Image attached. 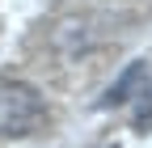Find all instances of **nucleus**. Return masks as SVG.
<instances>
[{
  "instance_id": "nucleus-1",
  "label": "nucleus",
  "mask_w": 152,
  "mask_h": 148,
  "mask_svg": "<svg viewBox=\"0 0 152 148\" xmlns=\"http://www.w3.org/2000/svg\"><path fill=\"white\" fill-rule=\"evenodd\" d=\"M47 123V102L26 81H0V140H26Z\"/></svg>"
},
{
  "instance_id": "nucleus-2",
  "label": "nucleus",
  "mask_w": 152,
  "mask_h": 148,
  "mask_svg": "<svg viewBox=\"0 0 152 148\" xmlns=\"http://www.w3.org/2000/svg\"><path fill=\"white\" fill-rule=\"evenodd\" d=\"M148 102H152V72H148L144 59H131V64L123 68V76L106 89L102 110H114V106H140V119H135V123H144V106H148Z\"/></svg>"
},
{
  "instance_id": "nucleus-3",
  "label": "nucleus",
  "mask_w": 152,
  "mask_h": 148,
  "mask_svg": "<svg viewBox=\"0 0 152 148\" xmlns=\"http://www.w3.org/2000/svg\"><path fill=\"white\" fill-rule=\"evenodd\" d=\"M110 148H118V144H110Z\"/></svg>"
}]
</instances>
